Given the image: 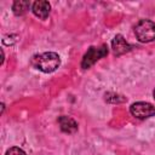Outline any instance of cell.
I'll return each instance as SVG.
<instances>
[{
  "mask_svg": "<svg viewBox=\"0 0 155 155\" xmlns=\"http://www.w3.org/2000/svg\"><path fill=\"white\" fill-rule=\"evenodd\" d=\"M30 63L35 69L40 71L52 73L59 67L61 59H59V56L54 52H44V53L33 56Z\"/></svg>",
  "mask_w": 155,
  "mask_h": 155,
  "instance_id": "1",
  "label": "cell"
},
{
  "mask_svg": "<svg viewBox=\"0 0 155 155\" xmlns=\"http://www.w3.org/2000/svg\"><path fill=\"white\" fill-rule=\"evenodd\" d=\"M134 34L140 42L155 40V23L149 19H140L134 27Z\"/></svg>",
  "mask_w": 155,
  "mask_h": 155,
  "instance_id": "2",
  "label": "cell"
},
{
  "mask_svg": "<svg viewBox=\"0 0 155 155\" xmlns=\"http://www.w3.org/2000/svg\"><path fill=\"white\" fill-rule=\"evenodd\" d=\"M108 54V47L105 45H102L99 47H94V46H91L87 52L85 53L82 61H81V67L84 69H87L90 68L91 65H93L98 59L105 57Z\"/></svg>",
  "mask_w": 155,
  "mask_h": 155,
  "instance_id": "3",
  "label": "cell"
},
{
  "mask_svg": "<svg viewBox=\"0 0 155 155\" xmlns=\"http://www.w3.org/2000/svg\"><path fill=\"white\" fill-rule=\"evenodd\" d=\"M130 111L134 117L144 120L155 115V107L147 102H137L131 105Z\"/></svg>",
  "mask_w": 155,
  "mask_h": 155,
  "instance_id": "4",
  "label": "cell"
},
{
  "mask_svg": "<svg viewBox=\"0 0 155 155\" xmlns=\"http://www.w3.org/2000/svg\"><path fill=\"white\" fill-rule=\"evenodd\" d=\"M111 48H113L114 54L121 56L126 52H130L132 50V46L126 41V39L121 34H117L114 36V39L111 41Z\"/></svg>",
  "mask_w": 155,
  "mask_h": 155,
  "instance_id": "5",
  "label": "cell"
},
{
  "mask_svg": "<svg viewBox=\"0 0 155 155\" xmlns=\"http://www.w3.org/2000/svg\"><path fill=\"white\" fill-rule=\"evenodd\" d=\"M50 10H51V6L48 4V1H44V0H39V1H35L31 6V11L33 13L41 18V19H45L48 13H50Z\"/></svg>",
  "mask_w": 155,
  "mask_h": 155,
  "instance_id": "6",
  "label": "cell"
},
{
  "mask_svg": "<svg viewBox=\"0 0 155 155\" xmlns=\"http://www.w3.org/2000/svg\"><path fill=\"white\" fill-rule=\"evenodd\" d=\"M58 124H59V127L63 132L65 133H75L78 131V124L74 119L69 117V116H59L58 117Z\"/></svg>",
  "mask_w": 155,
  "mask_h": 155,
  "instance_id": "7",
  "label": "cell"
},
{
  "mask_svg": "<svg viewBox=\"0 0 155 155\" xmlns=\"http://www.w3.org/2000/svg\"><path fill=\"white\" fill-rule=\"evenodd\" d=\"M30 8V2L29 1H25V0H18V1H15L13 5H12V11L16 16H22L24 15L28 10Z\"/></svg>",
  "mask_w": 155,
  "mask_h": 155,
  "instance_id": "8",
  "label": "cell"
},
{
  "mask_svg": "<svg viewBox=\"0 0 155 155\" xmlns=\"http://www.w3.org/2000/svg\"><path fill=\"white\" fill-rule=\"evenodd\" d=\"M6 155H25V153L18 147H12L6 151Z\"/></svg>",
  "mask_w": 155,
  "mask_h": 155,
  "instance_id": "9",
  "label": "cell"
},
{
  "mask_svg": "<svg viewBox=\"0 0 155 155\" xmlns=\"http://www.w3.org/2000/svg\"><path fill=\"white\" fill-rule=\"evenodd\" d=\"M154 98H155V90H154Z\"/></svg>",
  "mask_w": 155,
  "mask_h": 155,
  "instance_id": "10",
  "label": "cell"
}]
</instances>
